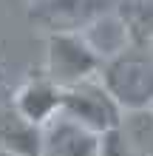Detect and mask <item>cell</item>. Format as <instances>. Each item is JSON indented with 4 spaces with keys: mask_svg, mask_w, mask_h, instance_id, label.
<instances>
[{
    "mask_svg": "<svg viewBox=\"0 0 153 156\" xmlns=\"http://www.w3.org/2000/svg\"><path fill=\"white\" fill-rule=\"evenodd\" d=\"M99 156H136L128 142V136L122 133V128L102 133V145H99Z\"/></svg>",
    "mask_w": 153,
    "mask_h": 156,
    "instance_id": "obj_7",
    "label": "cell"
},
{
    "mask_svg": "<svg viewBox=\"0 0 153 156\" xmlns=\"http://www.w3.org/2000/svg\"><path fill=\"white\" fill-rule=\"evenodd\" d=\"M99 133L62 114L43 128V156H99Z\"/></svg>",
    "mask_w": 153,
    "mask_h": 156,
    "instance_id": "obj_5",
    "label": "cell"
},
{
    "mask_svg": "<svg viewBox=\"0 0 153 156\" xmlns=\"http://www.w3.org/2000/svg\"><path fill=\"white\" fill-rule=\"evenodd\" d=\"M0 151L6 156H43V128L9 105H0Z\"/></svg>",
    "mask_w": 153,
    "mask_h": 156,
    "instance_id": "obj_6",
    "label": "cell"
},
{
    "mask_svg": "<svg viewBox=\"0 0 153 156\" xmlns=\"http://www.w3.org/2000/svg\"><path fill=\"white\" fill-rule=\"evenodd\" d=\"M105 57L91 45L82 31H48L46 37V74L60 88L99 77Z\"/></svg>",
    "mask_w": 153,
    "mask_h": 156,
    "instance_id": "obj_2",
    "label": "cell"
},
{
    "mask_svg": "<svg viewBox=\"0 0 153 156\" xmlns=\"http://www.w3.org/2000/svg\"><path fill=\"white\" fill-rule=\"evenodd\" d=\"M62 116L79 122L94 133H108L113 128H122V108L113 99V94L105 88L99 77L82 80L71 88H62Z\"/></svg>",
    "mask_w": 153,
    "mask_h": 156,
    "instance_id": "obj_3",
    "label": "cell"
},
{
    "mask_svg": "<svg viewBox=\"0 0 153 156\" xmlns=\"http://www.w3.org/2000/svg\"><path fill=\"white\" fill-rule=\"evenodd\" d=\"M99 80L122 111L153 108V54L145 51V45H128L116 57L105 60Z\"/></svg>",
    "mask_w": 153,
    "mask_h": 156,
    "instance_id": "obj_1",
    "label": "cell"
},
{
    "mask_svg": "<svg viewBox=\"0 0 153 156\" xmlns=\"http://www.w3.org/2000/svg\"><path fill=\"white\" fill-rule=\"evenodd\" d=\"M12 108L31 125L46 128L51 119H57L62 111V88L54 82L46 71L29 74L12 94Z\"/></svg>",
    "mask_w": 153,
    "mask_h": 156,
    "instance_id": "obj_4",
    "label": "cell"
},
{
    "mask_svg": "<svg viewBox=\"0 0 153 156\" xmlns=\"http://www.w3.org/2000/svg\"><path fill=\"white\" fill-rule=\"evenodd\" d=\"M0 82H3V68H0Z\"/></svg>",
    "mask_w": 153,
    "mask_h": 156,
    "instance_id": "obj_8",
    "label": "cell"
}]
</instances>
